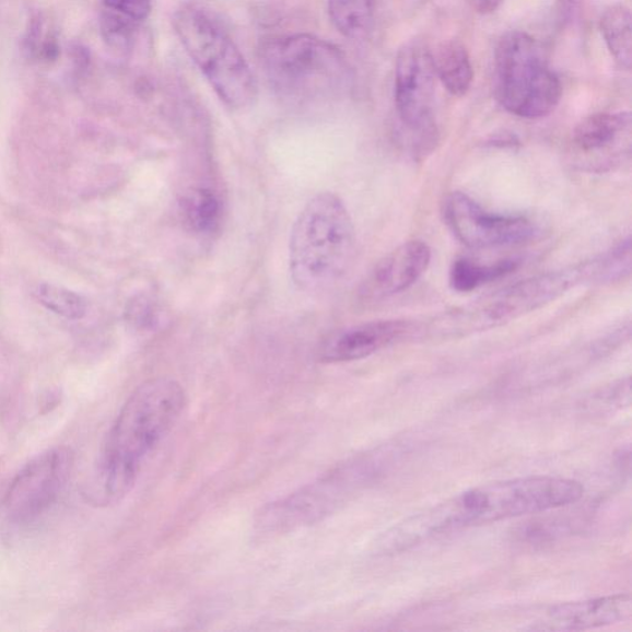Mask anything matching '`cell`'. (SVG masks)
Here are the masks:
<instances>
[{"label":"cell","mask_w":632,"mask_h":632,"mask_svg":"<svg viewBox=\"0 0 632 632\" xmlns=\"http://www.w3.org/2000/svg\"><path fill=\"white\" fill-rule=\"evenodd\" d=\"M600 31L615 60L630 70L632 63V26L629 8L616 4L600 19Z\"/></svg>","instance_id":"ac0fdd59"},{"label":"cell","mask_w":632,"mask_h":632,"mask_svg":"<svg viewBox=\"0 0 632 632\" xmlns=\"http://www.w3.org/2000/svg\"><path fill=\"white\" fill-rule=\"evenodd\" d=\"M630 113H598L582 120L573 132L578 162L589 169L615 167L630 152Z\"/></svg>","instance_id":"7c38bea8"},{"label":"cell","mask_w":632,"mask_h":632,"mask_svg":"<svg viewBox=\"0 0 632 632\" xmlns=\"http://www.w3.org/2000/svg\"><path fill=\"white\" fill-rule=\"evenodd\" d=\"M581 0H558L557 13L561 25H567L578 12Z\"/></svg>","instance_id":"cb8c5ba5"},{"label":"cell","mask_w":632,"mask_h":632,"mask_svg":"<svg viewBox=\"0 0 632 632\" xmlns=\"http://www.w3.org/2000/svg\"><path fill=\"white\" fill-rule=\"evenodd\" d=\"M431 250L424 242H407L383 257L360 285L362 301L378 302L414 285L426 272Z\"/></svg>","instance_id":"5bb4252c"},{"label":"cell","mask_w":632,"mask_h":632,"mask_svg":"<svg viewBox=\"0 0 632 632\" xmlns=\"http://www.w3.org/2000/svg\"><path fill=\"white\" fill-rule=\"evenodd\" d=\"M103 2L110 11L133 22L147 21L152 11L151 0H103Z\"/></svg>","instance_id":"603a6c76"},{"label":"cell","mask_w":632,"mask_h":632,"mask_svg":"<svg viewBox=\"0 0 632 632\" xmlns=\"http://www.w3.org/2000/svg\"><path fill=\"white\" fill-rule=\"evenodd\" d=\"M328 11L338 32L353 40L366 37L375 23L373 0H329Z\"/></svg>","instance_id":"e0dca14e"},{"label":"cell","mask_w":632,"mask_h":632,"mask_svg":"<svg viewBox=\"0 0 632 632\" xmlns=\"http://www.w3.org/2000/svg\"><path fill=\"white\" fill-rule=\"evenodd\" d=\"M186 224L198 234L215 233L222 220V204L212 190L190 189L180 202Z\"/></svg>","instance_id":"d6986e66"},{"label":"cell","mask_w":632,"mask_h":632,"mask_svg":"<svg viewBox=\"0 0 632 632\" xmlns=\"http://www.w3.org/2000/svg\"><path fill=\"white\" fill-rule=\"evenodd\" d=\"M385 449L353 457L299 491L270 503L257 515L256 529L281 535L319 523L365 490L387 466Z\"/></svg>","instance_id":"277c9868"},{"label":"cell","mask_w":632,"mask_h":632,"mask_svg":"<svg viewBox=\"0 0 632 632\" xmlns=\"http://www.w3.org/2000/svg\"><path fill=\"white\" fill-rule=\"evenodd\" d=\"M630 595H615L595 599L563 602L550 607L534 622L531 630L582 631L619 624L631 618Z\"/></svg>","instance_id":"9a60e30c"},{"label":"cell","mask_w":632,"mask_h":632,"mask_svg":"<svg viewBox=\"0 0 632 632\" xmlns=\"http://www.w3.org/2000/svg\"><path fill=\"white\" fill-rule=\"evenodd\" d=\"M38 302L45 308L66 319L80 320L87 313V303L80 294L63 289V286L44 283L36 291Z\"/></svg>","instance_id":"44dd1931"},{"label":"cell","mask_w":632,"mask_h":632,"mask_svg":"<svg viewBox=\"0 0 632 632\" xmlns=\"http://www.w3.org/2000/svg\"><path fill=\"white\" fill-rule=\"evenodd\" d=\"M583 494L581 482L561 477L534 476L488 483L391 526L377 541V552L399 553L473 526L560 510L577 503Z\"/></svg>","instance_id":"6da1fadb"},{"label":"cell","mask_w":632,"mask_h":632,"mask_svg":"<svg viewBox=\"0 0 632 632\" xmlns=\"http://www.w3.org/2000/svg\"><path fill=\"white\" fill-rule=\"evenodd\" d=\"M187 405L184 387L167 377L142 383L127 400L105 443L100 478L105 501H120L143 465L174 429Z\"/></svg>","instance_id":"7a4b0ae2"},{"label":"cell","mask_w":632,"mask_h":632,"mask_svg":"<svg viewBox=\"0 0 632 632\" xmlns=\"http://www.w3.org/2000/svg\"><path fill=\"white\" fill-rule=\"evenodd\" d=\"M414 323L408 320H377L335 330L316 348L321 363H344L372 356L389 344L414 333Z\"/></svg>","instance_id":"4fadbf2b"},{"label":"cell","mask_w":632,"mask_h":632,"mask_svg":"<svg viewBox=\"0 0 632 632\" xmlns=\"http://www.w3.org/2000/svg\"><path fill=\"white\" fill-rule=\"evenodd\" d=\"M356 234L349 210L330 191L316 195L292 227L290 271L293 283L308 293L337 284L353 261Z\"/></svg>","instance_id":"3957f363"},{"label":"cell","mask_w":632,"mask_h":632,"mask_svg":"<svg viewBox=\"0 0 632 632\" xmlns=\"http://www.w3.org/2000/svg\"><path fill=\"white\" fill-rule=\"evenodd\" d=\"M588 264V262H587ZM587 264L532 277L477 303L444 315L438 327L445 333L482 331L520 318L558 300L572 286L590 282Z\"/></svg>","instance_id":"ba28073f"},{"label":"cell","mask_w":632,"mask_h":632,"mask_svg":"<svg viewBox=\"0 0 632 632\" xmlns=\"http://www.w3.org/2000/svg\"><path fill=\"white\" fill-rule=\"evenodd\" d=\"M73 467L70 449L54 448L38 455L16 475L5 495V511L16 523L32 522L56 502Z\"/></svg>","instance_id":"30bf717a"},{"label":"cell","mask_w":632,"mask_h":632,"mask_svg":"<svg viewBox=\"0 0 632 632\" xmlns=\"http://www.w3.org/2000/svg\"><path fill=\"white\" fill-rule=\"evenodd\" d=\"M435 80L433 55L420 43L403 46L397 57L395 100L416 155L434 150L438 131L434 119Z\"/></svg>","instance_id":"9c48e42d"},{"label":"cell","mask_w":632,"mask_h":632,"mask_svg":"<svg viewBox=\"0 0 632 632\" xmlns=\"http://www.w3.org/2000/svg\"><path fill=\"white\" fill-rule=\"evenodd\" d=\"M503 0H472L473 9L480 14H491L501 7Z\"/></svg>","instance_id":"d4e9b609"},{"label":"cell","mask_w":632,"mask_h":632,"mask_svg":"<svg viewBox=\"0 0 632 632\" xmlns=\"http://www.w3.org/2000/svg\"><path fill=\"white\" fill-rule=\"evenodd\" d=\"M264 65L273 87L294 100L338 93L352 81L351 67L338 47L308 34L268 44Z\"/></svg>","instance_id":"52a82bcc"},{"label":"cell","mask_w":632,"mask_h":632,"mask_svg":"<svg viewBox=\"0 0 632 632\" xmlns=\"http://www.w3.org/2000/svg\"><path fill=\"white\" fill-rule=\"evenodd\" d=\"M518 267L516 261L478 264L471 260H457L449 270V285L456 292H472L480 286L511 274Z\"/></svg>","instance_id":"ffe728a7"},{"label":"cell","mask_w":632,"mask_h":632,"mask_svg":"<svg viewBox=\"0 0 632 632\" xmlns=\"http://www.w3.org/2000/svg\"><path fill=\"white\" fill-rule=\"evenodd\" d=\"M494 94L507 113L524 119L548 117L562 97V84L543 47L522 32L505 34L495 50Z\"/></svg>","instance_id":"5b68a950"},{"label":"cell","mask_w":632,"mask_h":632,"mask_svg":"<svg viewBox=\"0 0 632 632\" xmlns=\"http://www.w3.org/2000/svg\"><path fill=\"white\" fill-rule=\"evenodd\" d=\"M137 22L119 13L109 12L102 16L101 27L105 43L110 49L127 54L136 42Z\"/></svg>","instance_id":"7402d4cb"},{"label":"cell","mask_w":632,"mask_h":632,"mask_svg":"<svg viewBox=\"0 0 632 632\" xmlns=\"http://www.w3.org/2000/svg\"><path fill=\"white\" fill-rule=\"evenodd\" d=\"M433 55L436 77L454 97H464L472 87L475 71L466 47L457 40L440 44Z\"/></svg>","instance_id":"2e32d148"},{"label":"cell","mask_w":632,"mask_h":632,"mask_svg":"<svg viewBox=\"0 0 632 632\" xmlns=\"http://www.w3.org/2000/svg\"><path fill=\"white\" fill-rule=\"evenodd\" d=\"M446 223L458 242L471 248H495L523 244L536 234L529 219L487 212L461 191L446 198Z\"/></svg>","instance_id":"8fae6325"},{"label":"cell","mask_w":632,"mask_h":632,"mask_svg":"<svg viewBox=\"0 0 632 632\" xmlns=\"http://www.w3.org/2000/svg\"><path fill=\"white\" fill-rule=\"evenodd\" d=\"M174 25L182 45L218 97L232 109L250 107L258 92L255 75L223 26L197 7L180 9Z\"/></svg>","instance_id":"8992f818"}]
</instances>
